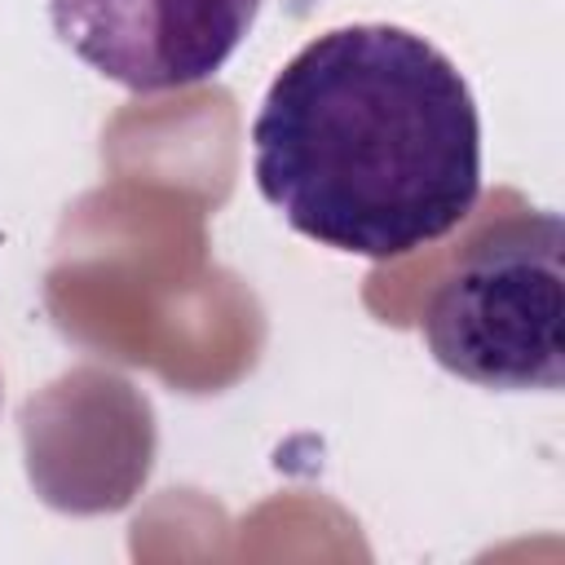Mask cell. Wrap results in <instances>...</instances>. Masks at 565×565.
I'll use <instances>...</instances> for the list:
<instances>
[{
	"instance_id": "6da1fadb",
	"label": "cell",
	"mask_w": 565,
	"mask_h": 565,
	"mask_svg": "<svg viewBox=\"0 0 565 565\" xmlns=\"http://www.w3.org/2000/svg\"><path fill=\"white\" fill-rule=\"evenodd\" d=\"M252 177L318 247L393 260L481 199V115L459 66L393 22L300 44L252 119Z\"/></svg>"
},
{
	"instance_id": "3957f363",
	"label": "cell",
	"mask_w": 565,
	"mask_h": 565,
	"mask_svg": "<svg viewBox=\"0 0 565 565\" xmlns=\"http://www.w3.org/2000/svg\"><path fill=\"white\" fill-rule=\"evenodd\" d=\"M256 13L260 0H49L57 40L137 97L212 79Z\"/></svg>"
},
{
	"instance_id": "7a4b0ae2",
	"label": "cell",
	"mask_w": 565,
	"mask_h": 565,
	"mask_svg": "<svg viewBox=\"0 0 565 565\" xmlns=\"http://www.w3.org/2000/svg\"><path fill=\"white\" fill-rule=\"evenodd\" d=\"M565 225L556 212H516L477 234L424 305L433 362L499 393L565 384Z\"/></svg>"
}]
</instances>
